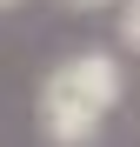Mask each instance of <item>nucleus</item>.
<instances>
[{"instance_id":"nucleus-1","label":"nucleus","mask_w":140,"mask_h":147,"mask_svg":"<svg viewBox=\"0 0 140 147\" xmlns=\"http://www.w3.org/2000/svg\"><path fill=\"white\" fill-rule=\"evenodd\" d=\"M120 94H127V80H120V60L113 54H93V47L87 54H67V60H54L40 74V100H33L40 134L54 147H87L107 127V114L120 107Z\"/></svg>"},{"instance_id":"nucleus-2","label":"nucleus","mask_w":140,"mask_h":147,"mask_svg":"<svg viewBox=\"0 0 140 147\" xmlns=\"http://www.w3.org/2000/svg\"><path fill=\"white\" fill-rule=\"evenodd\" d=\"M113 20H120V40H127V54H140V0H120V7H113Z\"/></svg>"},{"instance_id":"nucleus-3","label":"nucleus","mask_w":140,"mask_h":147,"mask_svg":"<svg viewBox=\"0 0 140 147\" xmlns=\"http://www.w3.org/2000/svg\"><path fill=\"white\" fill-rule=\"evenodd\" d=\"M67 13H107V7H120V0H60Z\"/></svg>"},{"instance_id":"nucleus-4","label":"nucleus","mask_w":140,"mask_h":147,"mask_svg":"<svg viewBox=\"0 0 140 147\" xmlns=\"http://www.w3.org/2000/svg\"><path fill=\"white\" fill-rule=\"evenodd\" d=\"M13 7H20V0H0V13H13Z\"/></svg>"}]
</instances>
